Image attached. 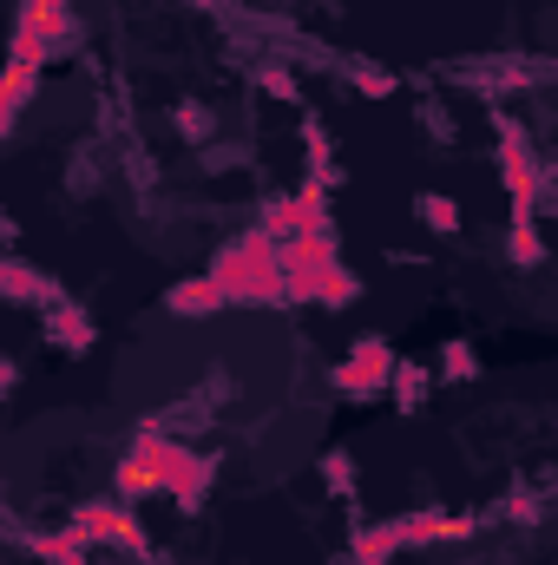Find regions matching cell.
Listing matches in <instances>:
<instances>
[{
  "label": "cell",
  "mask_w": 558,
  "mask_h": 565,
  "mask_svg": "<svg viewBox=\"0 0 558 565\" xmlns=\"http://www.w3.org/2000/svg\"><path fill=\"white\" fill-rule=\"evenodd\" d=\"M211 460L204 454H191L184 440H164V434H151L144 427L139 440H132V454L119 460V493H171L184 513H197L204 507V487H211Z\"/></svg>",
  "instance_id": "6da1fadb"
},
{
  "label": "cell",
  "mask_w": 558,
  "mask_h": 565,
  "mask_svg": "<svg viewBox=\"0 0 558 565\" xmlns=\"http://www.w3.org/2000/svg\"><path fill=\"white\" fill-rule=\"evenodd\" d=\"M211 282L224 289V302H282V244L264 231H244L211 257Z\"/></svg>",
  "instance_id": "7a4b0ae2"
},
{
  "label": "cell",
  "mask_w": 558,
  "mask_h": 565,
  "mask_svg": "<svg viewBox=\"0 0 558 565\" xmlns=\"http://www.w3.org/2000/svg\"><path fill=\"white\" fill-rule=\"evenodd\" d=\"M395 349H388V335H355L348 342V355L335 362V395H348V402H368V395H382L388 382H395Z\"/></svg>",
  "instance_id": "3957f363"
},
{
  "label": "cell",
  "mask_w": 558,
  "mask_h": 565,
  "mask_svg": "<svg viewBox=\"0 0 558 565\" xmlns=\"http://www.w3.org/2000/svg\"><path fill=\"white\" fill-rule=\"evenodd\" d=\"M66 46H73V13H66V0H26L20 20H13V60L46 66V60L66 53Z\"/></svg>",
  "instance_id": "277c9868"
},
{
  "label": "cell",
  "mask_w": 558,
  "mask_h": 565,
  "mask_svg": "<svg viewBox=\"0 0 558 565\" xmlns=\"http://www.w3.org/2000/svg\"><path fill=\"white\" fill-rule=\"evenodd\" d=\"M493 126H500V184L513 198V231H526L533 224V198H539V164L526 151V126L519 119H493Z\"/></svg>",
  "instance_id": "5b68a950"
},
{
  "label": "cell",
  "mask_w": 558,
  "mask_h": 565,
  "mask_svg": "<svg viewBox=\"0 0 558 565\" xmlns=\"http://www.w3.org/2000/svg\"><path fill=\"white\" fill-rule=\"evenodd\" d=\"M257 231H264V237H277V244H289V237H309V231H335V224H329V204H322V184H302L296 198L264 204Z\"/></svg>",
  "instance_id": "8992f818"
},
{
  "label": "cell",
  "mask_w": 558,
  "mask_h": 565,
  "mask_svg": "<svg viewBox=\"0 0 558 565\" xmlns=\"http://www.w3.org/2000/svg\"><path fill=\"white\" fill-rule=\"evenodd\" d=\"M73 526H79L93 546H106V540H112V546H126V553H144L139 520H126L112 500H79V507H73Z\"/></svg>",
  "instance_id": "52a82bcc"
},
{
  "label": "cell",
  "mask_w": 558,
  "mask_h": 565,
  "mask_svg": "<svg viewBox=\"0 0 558 565\" xmlns=\"http://www.w3.org/2000/svg\"><path fill=\"white\" fill-rule=\"evenodd\" d=\"M401 546H415V526H408V513H401V520H382V526H355V540H348L355 565H388Z\"/></svg>",
  "instance_id": "ba28073f"
},
{
  "label": "cell",
  "mask_w": 558,
  "mask_h": 565,
  "mask_svg": "<svg viewBox=\"0 0 558 565\" xmlns=\"http://www.w3.org/2000/svg\"><path fill=\"white\" fill-rule=\"evenodd\" d=\"M0 296H7V302H40V309L66 302V296H60V282L40 277V270H33V264H20V257H7V264H0Z\"/></svg>",
  "instance_id": "9c48e42d"
},
{
  "label": "cell",
  "mask_w": 558,
  "mask_h": 565,
  "mask_svg": "<svg viewBox=\"0 0 558 565\" xmlns=\"http://www.w3.org/2000/svg\"><path fill=\"white\" fill-rule=\"evenodd\" d=\"M93 335H99V329H93V316H86L79 302H53V309H46V342H60L66 355H86Z\"/></svg>",
  "instance_id": "30bf717a"
},
{
  "label": "cell",
  "mask_w": 558,
  "mask_h": 565,
  "mask_svg": "<svg viewBox=\"0 0 558 565\" xmlns=\"http://www.w3.org/2000/svg\"><path fill=\"white\" fill-rule=\"evenodd\" d=\"M282 270H335V231H309L282 244Z\"/></svg>",
  "instance_id": "8fae6325"
},
{
  "label": "cell",
  "mask_w": 558,
  "mask_h": 565,
  "mask_svg": "<svg viewBox=\"0 0 558 565\" xmlns=\"http://www.w3.org/2000/svg\"><path fill=\"white\" fill-rule=\"evenodd\" d=\"M86 546H93V540H86L73 520H66L60 533H33V553H40L46 565H93V559H86Z\"/></svg>",
  "instance_id": "7c38bea8"
},
{
  "label": "cell",
  "mask_w": 558,
  "mask_h": 565,
  "mask_svg": "<svg viewBox=\"0 0 558 565\" xmlns=\"http://www.w3.org/2000/svg\"><path fill=\"white\" fill-rule=\"evenodd\" d=\"M164 309H171V316H211V309H224V289H217L211 277L171 282V296H164Z\"/></svg>",
  "instance_id": "4fadbf2b"
},
{
  "label": "cell",
  "mask_w": 558,
  "mask_h": 565,
  "mask_svg": "<svg viewBox=\"0 0 558 565\" xmlns=\"http://www.w3.org/2000/svg\"><path fill=\"white\" fill-rule=\"evenodd\" d=\"M33 86H40V66H33V60H13V66H7V93H0V126H13V119L26 113Z\"/></svg>",
  "instance_id": "5bb4252c"
},
{
  "label": "cell",
  "mask_w": 558,
  "mask_h": 565,
  "mask_svg": "<svg viewBox=\"0 0 558 565\" xmlns=\"http://www.w3.org/2000/svg\"><path fill=\"white\" fill-rule=\"evenodd\" d=\"M415 217L433 231V237H460V204H453V198H440V191H420Z\"/></svg>",
  "instance_id": "9a60e30c"
},
{
  "label": "cell",
  "mask_w": 558,
  "mask_h": 565,
  "mask_svg": "<svg viewBox=\"0 0 558 565\" xmlns=\"http://www.w3.org/2000/svg\"><path fill=\"white\" fill-rule=\"evenodd\" d=\"M388 395H395V408H401V415H420V402H427V369H420V362H395Z\"/></svg>",
  "instance_id": "2e32d148"
},
{
  "label": "cell",
  "mask_w": 558,
  "mask_h": 565,
  "mask_svg": "<svg viewBox=\"0 0 558 565\" xmlns=\"http://www.w3.org/2000/svg\"><path fill=\"white\" fill-rule=\"evenodd\" d=\"M440 369H447L453 382L480 375V355H473V342H466V335H447V349H440Z\"/></svg>",
  "instance_id": "e0dca14e"
},
{
  "label": "cell",
  "mask_w": 558,
  "mask_h": 565,
  "mask_svg": "<svg viewBox=\"0 0 558 565\" xmlns=\"http://www.w3.org/2000/svg\"><path fill=\"white\" fill-rule=\"evenodd\" d=\"M355 296H362V277L335 264V270H329V282H322V309H348Z\"/></svg>",
  "instance_id": "ac0fdd59"
},
{
  "label": "cell",
  "mask_w": 558,
  "mask_h": 565,
  "mask_svg": "<svg viewBox=\"0 0 558 565\" xmlns=\"http://www.w3.org/2000/svg\"><path fill=\"white\" fill-rule=\"evenodd\" d=\"M322 480H329V493H335V500H355V460H348L342 447L322 460Z\"/></svg>",
  "instance_id": "d6986e66"
},
{
  "label": "cell",
  "mask_w": 558,
  "mask_h": 565,
  "mask_svg": "<svg viewBox=\"0 0 558 565\" xmlns=\"http://www.w3.org/2000/svg\"><path fill=\"white\" fill-rule=\"evenodd\" d=\"M506 257H513V264H526V270H533V264H546V237H539V231H533V224H526V231H513V237H506Z\"/></svg>",
  "instance_id": "ffe728a7"
},
{
  "label": "cell",
  "mask_w": 558,
  "mask_h": 565,
  "mask_svg": "<svg viewBox=\"0 0 558 565\" xmlns=\"http://www.w3.org/2000/svg\"><path fill=\"white\" fill-rule=\"evenodd\" d=\"M257 86H264V93H270V99H282V106H289V99H296V73H289V66H282V60H264V66H257Z\"/></svg>",
  "instance_id": "44dd1931"
},
{
  "label": "cell",
  "mask_w": 558,
  "mask_h": 565,
  "mask_svg": "<svg viewBox=\"0 0 558 565\" xmlns=\"http://www.w3.org/2000/svg\"><path fill=\"white\" fill-rule=\"evenodd\" d=\"M395 86H401V79L382 73V66H362V73H355V93H362V99H395Z\"/></svg>",
  "instance_id": "7402d4cb"
},
{
  "label": "cell",
  "mask_w": 558,
  "mask_h": 565,
  "mask_svg": "<svg viewBox=\"0 0 558 565\" xmlns=\"http://www.w3.org/2000/svg\"><path fill=\"white\" fill-rule=\"evenodd\" d=\"M178 132H184V139H204V132H211V113H204L197 99H184V106H178Z\"/></svg>",
  "instance_id": "603a6c76"
},
{
  "label": "cell",
  "mask_w": 558,
  "mask_h": 565,
  "mask_svg": "<svg viewBox=\"0 0 558 565\" xmlns=\"http://www.w3.org/2000/svg\"><path fill=\"white\" fill-rule=\"evenodd\" d=\"M506 520H526V526H533V520H539V500H526V493L506 500Z\"/></svg>",
  "instance_id": "cb8c5ba5"
}]
</instances>
